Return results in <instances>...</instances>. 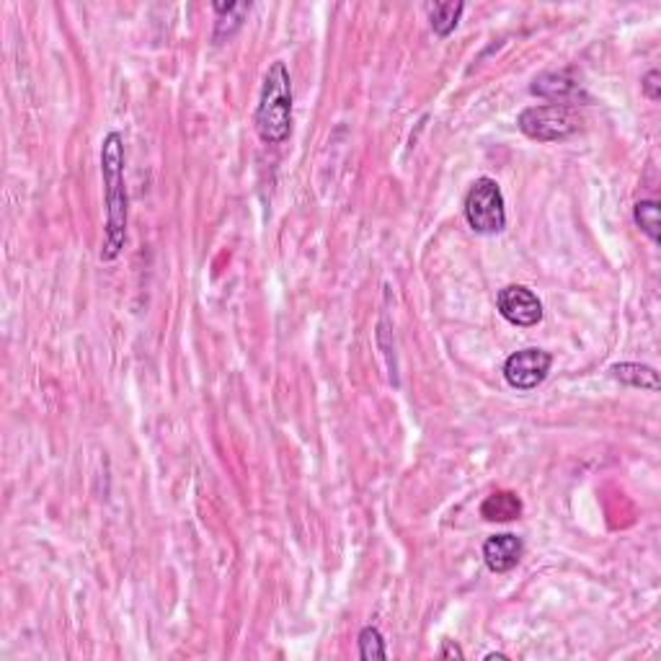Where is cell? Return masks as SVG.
Wrapping results in <instances>:
<instances>
[{"instance_id": "cell-3", "label": "cell", "mask_w": 661, "mask_h": 661, "mask_svg": "<svg viewBox=\"0 0 661 661\" xmlns=\"http://www.w3.org/2000/svg\"><path fill=\"white\" fill-rule=\"evenodd\" d=\"M466 220L481 235H494L506 227L504 194L494 178H478L466 196Z\"/></svg>"}, {"instance_id": "cell-9", "label": "cell", "mask_w": 661, "mask_h": 661, "mask_svg": "<svg viewBox=\"0 0 661 661\" xmlns=\"http://www.w3.org/2000/svg\"><path fill=\"white\" fill-rule=\"evenodd\" d=\"M251 11V3H215L217 26H215V42H223L225 36H233L243 26V18Z\"/></svg>"}, {"instance_id": "cell-5", "label": "cell", "mask_w": 661, "mask_h": 661, "mask_svg": "<svg viewBox=\"0 0 661 661\" xmlns=\"http://www.w3.org/2000/svg\"><path fill=\"white\" fill-rule=\"evenodd\" d=\"M553 356L546 349H522L504 362V377L516 390H533L548 377Z\"/></svg>"}, {"instance_id": "cell-15", "label": "cell", "mask_w": 661, "mask_h": 661, "mask_svg": "<svg viewBox=\"0 0 661 661\" xmlns=\"http://www.w3.org/2000/svg\"><path fill=\"white\" fill-rule=\"evenodd\" d=\"M659 78H661L659 70H651V73H648V75H646V78H644V83H641V85H644V94L648 98H651V101H656V98L661 96V91H659L661 83H659Z\"/></svg>"}, {"instance_id": "cell-11", "label": "cell", "mask_w": 661, "mask_h": 661, "mask_svg": "<svg viewBox=\"0 0 661 661\" xmlns=\"http://www.w3.org/2000/svg\"><path fill=\"white\" fill-rule=\"evenodd\" d=\"M481 515L491 522H509L522 515V501L516 494L509 491H499V494H491L481 506Z\"/></svg>"}, {"instance_id": "cell-14", "label": "cell", "mask_w": 661, "mask_h": 661, "mask_svg": "<svg viewBox=\"0 0 661 661\" xmlns=\"http://www.w3.org/2000/svg\"><path fill=\"white\" fill-rule=\"evenodd\" d=\"M359 659L365 661H386L387 659V648L386 641H383V633L377 628H362L359 633Z\"/></svg>"}, {"instance_id": "cell-1", "label": "cell", "mask_w": 661, "mask_h": 661, "mask_svg": "<svg viewBox=\"0 0 661 661\" xmlns=\"http://www.w3.org/2000/svg\"><path fill=\"white\" fill-rule=\"evenodd\" d=\"M101 176L106 199V230L101 261H114L127 241V189H125V140L119 132H109L101 145Z\"/></svg>"}, {"instance_id": "cell-13", "label": "cell", "mask_w": 661, "mask_h": 661, "mask_svg": "<svg viewBox=\"0 0 661 661\" xmlns=\"http://www.w3.org/2000/svg\"><path fill=\"white\" fill-rule=\"evenodd\" d=\"M633 217H636V225L641 227L651 241L659 243L661 217H659V205H656L654 199H644V202H638V205H636V210H633Z\"/></svg>"}, {"instance_id": "cell-7", "label": "cell", "mask_w": 661, "mask_h": 661, "mask_svg": "<svg viewBox=\"0 0 661 661\" xmlns=\"http://www.w3.org/2000/svg\"><path fill=\"white\" fill-rule=\"evenodd\" d=\"M522 553H525V546H522V540L516 535H494V537L486 540L484 561L494 574H506V571H512L519 564Z\"/></svg>"}, {"instance_id": "cell-6", "label": "cell", "mask_w": 661, "mask_h": 661, "mask_svg": "<svg viewBox=\"0 0 661 661\" xmlns=\"http://www.w3.org/2000/svg\"><path fill=\"white\" fill-rule=\"evenodd\" d=\"M496 307L504 315V321H509L512 325H522V328H530L543 321V303L540 297L535 295L530 287H522V285H509L499 292L496 297Z\"/></svg>"}, {"instance_id": "cell-2", "label": "cell", "mask_w": 661, "mask_h": 661, "mask_svg": "<svg viewBox=\"0 0 661 661\" xmlns=\"http://www.w3.org/2000/svg\"><path fill=\"white\" fill-rule=\"evenodd\" d=\"M258 137L264 143L279 145L292 132V78L285 63H275L261 85L256 116H254Z\"/></svg>"}, {"instance_id": "cell-4", "label": "cell", "mask_w": 661, "mask_h": 661, "mask_svg": "<svg viewBox=\"0 0 661 661\" xmlns=\"http://www.w3.org/2000/svg\"><path fill=\"white\" fill-rule=\"evenodd\" d=\"M519 129L540 143L564 140L579 129V116L568 104H546V106H530L519 114L516 119Z\"/></svg>"}, {"instance_id": "cell-8", "label": "cell", "mask_w": 661, "mask_h": 661, "mask_svg": "<svg viewBox=\"0 0 661 661\" xmlns=\"http://www.w3.org/2000/svg\"><path fill=\"white\" fill-rule=\"evenodd\" d=\"M533 94L543 98H550V101H561L566 104L568 98H574L579 94V83L574 81L566 70L561 73H546V75H540L537 81L533 83Z\"/></svg>"}, {"instance_id": "cell-16", "label": "cell", "mask_w": 661, "mask_h": 661, "mask_svg": "<svg viewBox=\"0 0 661 661\" xmlns=\"http://www.w3.org/2000/svg\"><path fill=\"white\" fill-rule=\"evenodd\" d=\"M439 656L442 659H463V648L455 644V641H442V648H439Z\"/></svg>"}, {"instance_id": "cell-10", "label": "cell", "mask_w": 661, "mask_h": 661, "mask_svg": "<svg viewBox=\"0 0 661 661\" xmlns=\"http://www.w3.org/2000/svg\"><path fill=\"white\" fill-rule=\"evenodd\" d=\"M613 377H617L620 383H626L630 387H644L656 393L659 390V372L648 365H636V362H623V365H615Z\"/></svg>"}, {"instance_id": "cell-12", "label": "cell", "mask_w": 661, "mask_h": 661, "mask_svg": "<svg viewBox=\"0 0 661 661\" xmlns=\"http://www.w3.org/2000/svg\"><path fill=\"white\" fill-rule=\"evenodd\" d=\"M426 11H429V21H432L435 34L450 36L460 16H463V11H466V3H460V0L457 3H432V5H426Z\"/></svg>"}]
</instances>
